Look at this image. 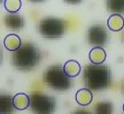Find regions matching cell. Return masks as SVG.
<instances>
[{
	"label": "cell",
	"mask_w": 124,
	"mask_h": 114,
	"mask_svg": "<svg viewBox=\"0 0 124 114\" xmlns=\"http://www.w3.org/2000/svg\"><path fill=\"white\" fill-rule=\"evenodd\" d=\"M107 58V53L102 47H93L89 52V60L93 65H101Z\"/></svg>",
	"instance_id": "cell-9"
},
{
	"label": "cell",
	"mask_w": 124,
	"mask_h": 114,
	"mask_svg": "<svg viewBox=\"0 0 124 114\" xmlns=\"http://www.w3.org/2000/svg\"><path fill=\"white\" fill-rule=\"evenodd\" d=\"M44 81L47 85L57 91H67L71 88L72 82L63 71L60 65L49 66L44 74Z\"/></svg>",
	"instance_id": "cell-3"
},
{
	"label": "cell",
	"mask_w": 124,
	"mask_h": 114,
	"mask_svg": "<svg viewBox=\"0 0 124 114\" xmlns=\"http://www.w3.org/2000/svg\"><path fill=\"white\" fill-rule=\"evenodd\" d=\"M4 21H5L6 26L10 30L18 31V30H21V28H23V26H24L23 17L18 13L7 14L4 18Z\"/></svg>",
	"instance_id": "cell-7"
},
{
	"label": "cell",
	"mask_w": 124,
	"mask_h": 114,
	"mask_svg": "<svg viewBox=\"0 0 124 114\" xmlns=\"http://www.w3.org/2000/svg\"><path fill=\"white\" fill-rule=\"evenodd\" d=\"M63 71L69 78H74L77 77L81 73L82 68H81L80 63L78 62L77 60L70 59V60L65 62L64 66H63Z\"/></svg>",
	"instance_id": "cell-8"
},
{
	"label": "cell",
	"mask_w": 124,
	"mask_h": 114,
	"mask_svg": "<svg viewBox=\"0 0 124 114\" xmlns=\"http://www.w3.org/2000/svg\"><path fill=\"white\" fill-rule=\"evenodd\" d=\"M67 29L66 21L57 18H45L40 21L38 25L39 33L47 39H57L63 36Z\"/></svg>",
	"instance_id": "cell-4"
},
{
	"label": "cell",
	"mask_w": 124,
	"mask_h": 114,
	"mask_svg": "<svg viewBox=\"0 0 124 114\" xmlns=\"http://www.w3.org/2000/svg\"><path fill=\"white\" fill-rule=\"evenodd\" d=\"M122 109H123V112H124V103H123V107H122Z\"/></svg>",
	"instance_id": "cell-21"
},
{
	"label": "cell",
	"mask_w": 124,
	"mask_h": 114,
	"mask_svg": "<svg viewBox=\"0 0 124 114\" xmlns=\"http://www.w3.org/2000/svg\"><path fill=\"white\" fill-rule=\"evenodd\" d=\"M87 39L89 45L94 47L103 48L108 41V34L106 28L102 25H93L88 30Z\"/></svg>",
	"instance_id": "cell-6"
},
{
	"label": "cell",
	"mask_w": 124,
	"mask_h": 114,
	"mask_svg": "<svg viewBox=\"0 0 124 114\" xmlns=\"http://www.w3.org/2000/svg\"><path fill=\"white\" fill-rule=\"evenodd\" d=\"M81 1H66V3H69V4H79Z\"/></svg>",
	"instance_id": "cell-19"
},
{
	"label": "cell",
	"mask_w": 124,
	"mask_h": 114,
	"mask_svg": "<svg viewBox=\"0 0 124 114\" xmlns=\"http://www.w3.org/2000/svg\"><path fill=\"white\" fill-rule=\"evenodd\" d=\"M30 107L35 114H52L56 110L57 103L53 97L43 93H33L30 97Z\"/></svg>",
	"instance_id": "cell-5"
},
{
	"label": "cell",
	"mask_w": 124,
	"mask_h": 114,
	"mask_svg": "<svg viewBox=\"0 0 124 114\" xmlns=\"http://www.w3.org/2000/svg\"><path fill=\"white\" fill-rule=\"evenodd\" d=\"M13 97L9 94H0V114H11L14 111Z\"/></svg>",
	"instance_id": "cell-10"
},
{
	"label": "cell",
	"mask_w": 124,
	"mask_h": 114,
	"mask_svg": "<svg viewBox=\"0 0 124 114\" xmlns=\"http://www.w3.org/2000/svg\"><path fill=\"white\" fill-rule=\"evenodd\" d=\"M4 46L8 51L15 52L21 47V40L20 36L15 33L8 34L4 39Z\"/></svg>",
	"instance_id": "cell-13"
},
{
	"label": "cell",
	"mask_w": 124,
	"mask_h": 114,
	"mask_svg": "<svg viewBox=\"0 0 124 114\" xmlns=\"http://www.w3.org/2000/svg\"><path fill=\"white\" fill-rule=\"evenodd\" d=\"M83 80L89 90L100 91L111 83V72L106 65H87L83 70Z\"/></svg>",
	"instance_id": "cell-1"
},
{
	"label": "cell",
	"mask_w": 124,
	"mask_h": 114,
	"mask_svg": "<svg viewBox=\"0 0 124 114\" xmlns=\"http://www.w3.org/2000/svg\"><path fill=\"white\" fill-rule=\"evenodd\" d=\"M113 104L109 101H101L94 106L95 114H113Z\"/></svg>",
	"instance_id": "cell-15"
},
{
	"label": "cell",
	"mask_w": 124,
	"mask_h": 114,
	"mask_svg": "<svg viewBox=\"0 0 124 114\" xmlns=\"http://www.w3.org/2000/svg\"><path fill=\"white\" fill-rule=\"evenodd\" d=\"M11 57L13 66L18 70L31 71L39 64L41 53L35 45L26 43L14 52Z\"/></svg>",
	"instance_id": "cell-2"
},
{
	"label": "cell",
	"mask_w": 124,
	"mask_h": 114,
	"mask_svg": "<svg viewBox=\"0 0 124 114\" xmlns=\"http://www.w3.org/2000/svg\"><path fill=\"white\" fill-rule=\"evenodd\" d=\"M4 7L6 10L11 14L17 13L21 9V0H6L4 1Z\"/></svg>",
	"instance_id": "cell-17"
},
{
	"label": "cell",
	"mask_w": 124,
	"mask_h": 114,
	"mask_svg": "<svg viewBox=\"0 0 124 114\" xmlns=\"http://www.w3.org/2000/svg\"><path fill=\"white\" fill-rule=\"evenodd\" d=\"M123 91H124V84H123Z\"/></svg>",
	"instance_id": "cell-22"
},
{
	"label": "cell",
	"mask_w": 124,
	"mask_h": 114,
	"mask_svg": "<svg viewBox=\"0 0 124 114\" xmlns=\"http://www.w3.org/2000/svg\"><path fill=\"white\" fill-rule=\"evenodd\" d=\"M75 99L79 105L85 107L92 103L93 94L91 92V90H89L88 88H82L77 91V93L75 95Z\"/></svg>",
	"instance_id": "cell-12"
},
{
	"label": "cell",
	"mask_w": 124,
	"mask_h": 114,
	"mask_svg": "<svg viewBox=\"0 0 124 114\" xmlns=\"http://www.w3.org/2000/svg\"><path fill=\"white\" fill-rule=\"evenodd\" d=\"M2 55H3V53H2V48L0 47V64L2 62Z\"/></svg>",
	"instance_id": "cell-20"
},
{
	"label": "cell",
	"mask_w": 124,
	"mask_h": 114,
	"mask_svg": "<svg viewBox=\"0 0 124 114\" xmlns=\"http://www.w3.org/2000/svg\"><path fill=\"white\" fill-rule=\"evenodd\" d=\"M0 3H1V1H0Z\"/></svg>",
	"instance_id": "cell-23"
},
{
	"label": "cell",
	"mask_w": 124,
	"mask_h": 114,
	"mask_svg": "<svg viewBox=\"0 0 124 114\" xmlns=\"http://www.w3.org/2000/svg\"><path fill=\"white\" fill-rule=\"evenodd\" d=\"M71 114H92L89 111H86V110H82V109H79V110H75L73 111Z\"/></svg>",
	"instance_id": "cell-18"
},
{
	"label": "cell",
	"mask_w": 124,
	"mask_h": 114,
	"mask_svg": "<svg viewBox=\"0 0 124 114\" xmlns=\"http://www.w3.org/2000/svg\"><path fill=\"white\" fill-rule=\"evenodd\" d=\"M108 9L116 14L124 13V0H109L107 2Z\"/></svg>",
	"instance_id": "cell-16"
},
{
	"label": "cell",
	"mask_w": 124,
	"mask_h": 114,
	"mask_svg": "<svg viewBox=\"0 0 124 114\" xmlns=\"http://www.w3.org/2000/svg\"><path fill=\"white\" fill-rule=\"evenodd\" d=\"M13 107L17 110H24L30 106V97L24 93H18L12 98Z\"/></svg>",
	"instance_id": "cell-11"
},
{
	"label": "cell",
	"mask_w": 124,
	"mask_h": 114,
	"mask_svg": "<svg viewBox=\"0 0 124 114\" xmlns=\"http://www.w3.org/2000/svg\"><path fill=\"white\" fill-rule=\"evenodd\" d=\"M108 27L113 32L121 31L124 27L123 17L119 14H116V13L110 15L108 20Z\"/></svg>",
	"instance_id": "cell-14"
}]
</instances>
